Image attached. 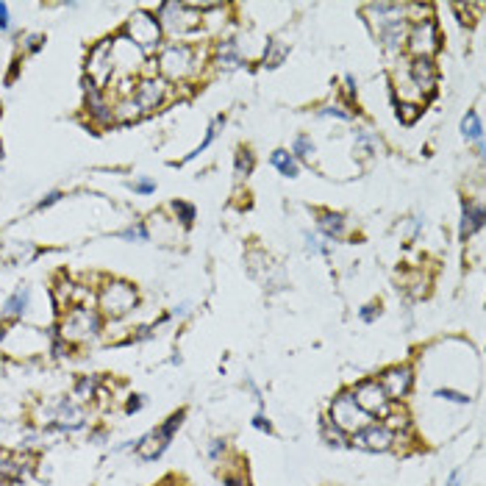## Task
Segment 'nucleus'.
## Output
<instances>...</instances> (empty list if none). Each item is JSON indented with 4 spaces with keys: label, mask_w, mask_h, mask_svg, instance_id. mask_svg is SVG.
<instances>
[{
    "label": "nucleus",
    "mask_w": 486,
    "mask_h": 486,
    "mask_svg": "<svg viewBox=\"0 0 486 486\" xmlns=\"http://www.w3.org/2000/svg\"><path fill=\"white\" fill-rule=\"evenodd\" d=\"M156 70L161 81H186L192 78L200 67H198V50L189 42H170L161 45L159 56H156Z\"/></svg>",
    "instance_id": "1"
},
{
    "label": "nucleus",
    "mask_w": 486,
    "mask_h": 486,
    "mask_svg": "<svg viewBox=\"0 0 486 486\" xmlns=\"http://www.w3.org/2000/svg\"><path fill=\"white\" fill-rule=\"evenodd\" d=\"M156 20L161 25V34H170V36H178V39L195 36L203 25V14L198 11L195 3H175V0L159 3Z\"/></svg>",
    "instance_id": "2"
},
{
    "label": "nucleus",
    "mask_w": 486,
    "mask_h": 486,
    "mask_svg": "<svg viewBox=\"0 0 486 486\" xmlns=\"http://www.w3.org/2000/svg\"><path fill=\"white\" fill-rule=\"evenodd\" d=\"M103 331V314L92 306H73L59 325V337L67 345H84V342H95Z\"/></svg>",
    "instance_id": "3"
},
{
    "label": "nucleus",
    "mask_w": 486,
    "mask_h": 486,
    "mask_svg": "<svg viewBox=\"0 0 486 486\" xmlns=\"http://www.w3.org/2000/svg\"><path fill=\"white\" fill-rule=\"evenodd\" d=\"M136 303H139L136 286L128 284V281H120V278L103 281V286L98 292V306H101L98 311L109 320H120L125 314H131L136 309Z\"/></svg>",
    "instance_id": "4"
},
{
    "label": "nucleus",
    "mask_w": 486,
    "mask_h": 486,
    "mask_svg": "<svg viewBox=\"0 0 486 486\" xmlns=\"http://www.w3.org/2000/svg\"><path fill=\"white\" fill-rule=\"evenodd\" d=\"M122 36L131 45H136L145 56H153V53L161 50V36L164 34H161V25H159L156 14H150V11H133L128 17L125 28H122Z\"/></svg>",
    "instance_id": "5"
},
{
    "label": "nucleus",
    "mask_w": 486,
    "mask_h": 486,
    "mask_svg": "<svg viewBox=\"0 0 486 486\" xmlns=\"http://www.w3.org/2000/svg\"><path fill=\"white\" fill-rule=\"evenodd\" d=\"M184 417H186V411L181 408V411H175V414H170L159 428H153V431H147L145 436H139L136 442H133V450H136V456L142 459V462H156L167 448H170V442H172V436L178 434V428L184 425Z\"/></svg>",
    "instance_id": "6"
},
{
    "label": "nucleus",
    "mask_w": 486,
    "mask_h": 486,
    "mask_svg": "<svg viewBox=\"0 0 486 486\" xmlns=\"http://www.w3.org/2000/svg\"><path fill=\"white\" fill-rule=\"evenodd\" d=\"M328 420H331V425H337L345 436H353L356 431H362L364 425L372 422V417H367L364 411L359 408V403L353 400L351 389H342V392L334 397L331 411H328Z\"/></svg>",
    "instance_id": "7"
},
{
    "label": "nucleus",
    "mask_w": 486,
    "mask_h": 486,
    "mask_svg": "<svg viewBox=\"0 0 486 486\" xmlns=\"http://www.w3.org/2000/svg\"><path fill=\"white\" fill-rule=\"evenodd\" d=\"M442 47V36H439V25L436 17L411 22L406 31V50L414 59H434V53Z\"/></svg>",
    "instance_id": "8"
},
{
    "label": "nucleus",
    "mask_w": 486,
    "mask_h": 486,
    "mask_svg": "<svg viewBox=\"0 0 486 486\" xmlns=\"http://www.w3.org/2000/svg\"><path fill=\"white\" fill-rule=\"evenodd\" d=\"M351 395H353V400L359 403V408L364 411L367 417H372V420H383V417L392 411V400H389L386 392L381 389L378 378H364V381H359V383L351 389Z\"/></svg>",
    "instance_id": "9"
},
{
    "label": "nucleus",
    "mask_w": 486,
    "mask_h": 486,
    "mask_svg": "<svg viewBox=\"0 0 486 486\" xmlns=\"http://www.w3.org/2000/svg\"><path fill=\"white\" fill-rule=\"evenodd\" d=\"M348 445L351 448H359L367 453H386L395 448V431H389L383 422H369L362 431H356L353 436H348Z\"/></svg>",
    "instance_id": "10"
},
{
    "label": "nucleus",
    "mask_w": 486,
    "mask_h": 486,
    "mask_svg": "<svg viewBox=\"0 0 486 486\" xmlns=\"http://www.w3.org/2000/svg\"><path fill=\"white\" fill-rule=\"evenodd\" d=\"M378 383H381V389L386 392V397H389L392 403H400V400H406V397L411 395V389H414V369L408 364L386 367V369L378 375Z\"/></svg>",
    "instance_id": "11"
},
{
    "label": "nucleus",
    "mask_w": 486,
    "mask_h": 486,
    "mask_svg": "<svg viewBox=\"0 0 486 486\" xmlns=\"http://www.w3.org/2000/svg\"><path fill=\"white\" fill-rule=\"evenodd\" d=\"M87 78L95 84V87H106L112 78H115V59H112V39H103L98 42L89 56H87Z\"/></svg>",
    "instance_id": "12"
},
{
    "label": "nucleus",
    "mask_w": 486,
    "mask_h": 486,
    "mask_svg": "<svg viewBox=\"0 0 486 486\" xmlns=\"http://www.w3.org/2000/svg\"><path fill=\"white\" fill-rule=\"evenodd\" d=\"M408 78L417 89V101H431L436 95V84H439V70L434 64V59H411L408 64Z\"/></svg>",
    "instance_id": "13"
},
{
    "label": "nucleus",
    "mask_w": 486,
    "mask_h": 486,
    "mask_svg": "<svg viewBox=\"0 0 486 486\" xmlns=\"http://www.w3.org/2000/svg\"><path fill=\"white\" fill-rule=\"evenodd\" d=\"M167 92H170V87H167V81H161L159 75H147V78H142L139 84H136V89H133V101L139 103V109L147 115V112H156V109H161V103L167 101Z\"/></svg>",
    "instance_id": "14"
},
{
    "label": "nucleus",
    "mask_w": 486,
    "mask_h": 486,
    "mask_svg": "<svg viewBox=\"0 0 486 486\" xmlns=\"http://www.w3.org/2000/svg\"><path fill=\"white\" fill-rule=\"evenodd\" d=\"M84 103H87L89 120L95 122V125H101V128L115 125V109H112V103L106 101V89L95 87L89 78L84 81Z\"/></svg>",
    "instance_id": "15"
},
{
    "label": "nucleus",
    "mask_w": 486,
    "mask_h": 486,
    "mask_svg": "<svg viewBox=\"0 0 486 486\" xmlns=\"http://www.w3.org/2000/svg\"><path fill=\"white\" fill-rule=\"evenodd\" d=\"M364 17L372 34H381L383 28L406 20V3H367Z\"/></svg>",
    "instance_id": "16"
},
{
    "label": "nucleus",
    "mask_w": 486,
    "mask_h": 486,
    "mask_svg": "<svg viewBox=\"0 0 486 486\" xmlns=\"http://www.w3.org/2000/svg\"><path fill=\"white\" fill-rule=\"evenodd\" d=\"M112 59H115V73L122 70L125 78H131V75L139 70V61L145 59V53H142L136 45H131V42L120 34L117 39H112Z\"/></svg>",
    "instance_id": "17"
},
{
    "label": "nucleus",
    "mask_w": 486,
    "mask_h": 486,
    "mask_svg": "<svg viewBox=\"0 0 486 486\" xmlns=\"http://www.w3.org/2000/svg\"><path fill=\"white\" fill-rule=\"evenodd\" d=\"M484 206L473 200H462V223H459V240L467 244L481 228H484Z\"/></svg>",
    "instance_id": "18"
},
{
    "label": "nucleus",
    "mask_w": 486,
    "mask_h": 486,
    "mask_svg": "<svg viewBox=\"0 0 486 486\" xmlns=\"http://www.w3.org/2000/svg\"><path fill=\"white\" fill-rule=\"evenodd\" d=\"M214 64L223 70H237L244 64L242 47L237 39H217L214 42Z\"/></svg>",
    "instance_id": "19"
},
{
    "label": "nucleus",
    "mask_w": 486,
    "mask_h": 486,
    "mask_svg": "<svg viewBox=\"0 0 486 486\" xmlns=\"http://www.w3.org/2000/svg\"><path fill=\"white\" fill-rule=\"evenodd\" d=\"M31 464H22V456H14L11 450L0 448V481H8V484H17L28 476Z\"/></svg>",
    "instance_id": "20"
},
{
    "label": "nucleus",
    "mask_w": 486,
    "mask_h": 486,
    "mask_svg": "<svg viewBox=\"0 0 486 486\" xmlns=\"http://www.w3.org/2000/svg\"><path fill=\"white\" fill-rule=\"evenodd\" d=\"M317 226H320L323 237L325 240H334V242L345 240V234H348V223H345V217L339 212H320Z\"/></svg>",
    "instance_id": "21"
},
{
    "label": "nucleus",
    "mask_w": 486,
    "mask_h": 486,
    "mask_svg": "<svg viewBox=\"0 0 486 486\" xmlns=\"http://www.w3.org/2000/svg\"><path fill=\"white\" fill-rule=\"evenodd\" d=\"M28 303H31V289H28V286H17V289L6 297V303H3V317L20 320V317L28 311Z\"/></svg>",
    "instance_id": "22"
},
{
    "label": "nucleus",
    "mask_w": 486,
    "mask_h": 486,
    "mask_svg": "<svg viewBox=\"0 0 486 486\" xmlns=\"http://www.w3.org/2000/svg\"><path fill=\"white\" fill-rule=\"evenodd\" d=\"M289 56V45L284 39H267V47H264V56H261V67L264 70H275L284 64V59Z\"/></svg>",
    "instance_id": "23"
},
{
    "label": "nucleus",
    "mask_w": 486,
    "mask_h": 486,
    "mask_svg": "<svg viewBox=\"0 0 486 486\" xmlns=\"http://www.w3.org/2000/svg\"><path fill=\"white\" fill-rule=\"evenodd\" d=\"M270 164H272L284 178H297V175H300V164H297V159H295L289 150H284V147H278V150L270 156Z\"/></svg>",
    "instance_id": "24"
},
{
    "label": "nucleus",
    "mask_w": 486,
    "mask_h": 486,
    "mask_svg": "<svg viewBox=\"0 0 486 486\" xmlns=\"http://www.w3.org/2000/svg\"><path fill=\"white\" fill-rule=\"evenodd\" d=\"M253 167H256L253 150L250 147H240L237 150V161H234V178H237V184H242V181H247L253 175Z\"/></svg>",
    "instance_id": "25"
},
{
    "label": "nucleus",
    "mask_w": 486,
    "mask_h": 486,
    "mask_svg": "<svg viewBox=\"0 0 486 486\" xmlns=\"http://www.w3.org/2000/svg\"><path fill=\"white\" fill-rule=\"evenodd\" d=\"M289 153L297 159V164H300V161H309V164H311V159H314V153H317L314 139H311L309 133H297V136L292 139V150H289Z\"/></svg>",
    "instance_id": "26"
},
{
    "label": "nucleus",
    "mask_w": 486,
    "mask_h": 486,
    "mask_svg": "<svg viewBox=\"0 0 486 486\" xmlns=\"http://www.w3.org/2000/svg\"><path fill=\"white\" fill-rule=\"evenodd\" d=\"M98 383H101V378H98V375H81V378L75 381V389H73V400H78V403H87V400H92V397L98 395Z\"/></svg>",
    "instance_id": "27"
},
{
    "label": "nucleus",
    "mask_w": 486,
    "mask_h": 486,
    "mask_svg": "<svg viewBox=\"0 0 486 486\" xmlns=\"http://www.w3.org/2000/svg\"><path fill=\"white\" fill-rule=\"evenodd\" d=\"M112 109H115V122H136L142 115H145L133 98H120Z\"/></svg>",
    "instance_id": "28"
},
{
    "label": "nucleus",
    "mask_w": 486,
    "mask_h": 486,
    "mask_svg": "<svg viewBox=\"0 0 486 486\" xmlns=\"http://www.w3.org/2000/svg\"><path fill=\"white\" fill-rule=\"evenodd\" d=\"M462 133H464V139H470V142H476V145L484 139V122H481V115H478L476 109L464 115V120H462Z\"/></svg>",
    "instance_id": "29"
},
{
    "label": "nucleus",
    "mask_w": 486,
    "mask_h": 486,
    "mask_svg": "<svg viewBox=\"0 0 486 486\" xmlns=\"http://www.w3.org/2000/svg\"><path fill=\"white\" fill-rule=\"evenodd\" d=\"M220 128H226V117H223V115H217V117L212 120V125L206 128V136H203V142H200V145H198V147H195V150H192V153H189V156L184 159V164H186V161H192V159H198V156H200V153H203V150H206V147H209V145H212V142L217 139V131H220Z\"/></svg>",
    "instance_id": "30"
},
{
    "label": "nucleus",
    "mask_w": 486,
    "mask_h": 486,
    "mask_svg": "<svg viewBox=\"0 0 486 486\" xmlns=\"http://www.w3.org/2000/svg\"><path fill=\"white\" fill-rule=\"evenodd\" d=\"M422 103H417V101H403L400 106H397V120L403 122V125H414V122L422 117Z\"/></svg>",
    "instance_id": "31"
},
{
    "label": "nucleus",
    "mask_w": 486,
    "mask_h": 486,
    "mask_svg": "<svg viewBox=\"0 0 486 486\" xmlns=\"http://www.w3.org/2000/svg\"><path fill=\"white\" fill-rule=\"evenodd\" d=\"M172 214H175V220H181V226L184 228H189L192 223H195V217H198V209L192 206V203H186V200H172Z\"/></svg>",
    "instance_id": "32"
},
{
    "label": "nucleus",
    "mask_w": 486,
    "mask_h": 486,
    "mask_svg": "<svg viewBox=\"0 0 486 486\" xmlns=\"http://www.w3.org/2000/svg\"><path fill=\"white\" fill-rule=\"evenodd\" d=\"M323 439H325V445H331V448H345V445H348V436H345L337 425H331L328 417L323 420Z\"/></svg>",
    "instance_id": "33"
},
{
    "label": "nucleus",
    "mask_w": 486,
    "mask_h": 486,
    "mask_svg": "<svg viewBox=\"0 0 486 486\" xmlns=\"http://www.w3.org/2000/svg\"><path fill=\"white\" fill-rule=\"evenodd\" d=\"M117 237H120V240H125V242H150V231H147V226H145V223H133V226L122 228Z\"/></svg>",
    "instance_id": "34"
},
{
    "label": "nucleus",
    "mask_w": 486,
    "mask_h": 486,
    "mask_svg": "<svg viewBox=\"0 0 486 486\" xmlns=\"http://www.w3.org/2000/svg\"><path fill=\"white\" fill-rule=\"evenodd\" d=\"M378 145H381V139H378L375 133H367V131H359V133H356V150H359V153L372 156V153L378 150Z\"/></svg>",
    "instance_id": "35"
},
{
    "label": "nucleus",
    "mask_w": 486,
    "mask_h": 486,
    "mask_svg": "<svg viewBox=\"0 0 486 486\" xmlns=\"http://www.w3.org/2000/svg\"><path fill=\"white\" fill-rule=\"evenodd\" d=\"M434 395H436L439 400H448V403H459V406H467V403H470V397H467L464 392H459V389H448V386L436 389Z\"/></svg>",
    "instance_id": "36"
},
{
    "label": "nucleus",
    "mask_w": 486,
    "mask_h": 486,
    "mask_svg": "<svg viewBox=\"0 0 486 486\" xmlns=\"http://www.w3.org/2000/svg\"><path fill=\"white\" fill-rule=\"evenodd\" d=\"M303 240H306V250L309 253H317V256H328V244H323V240L317 237V234H303Z\"/></svg>",
    "instance_id": "37"
},
{
    "label": "nucleus",
    "mask_w": 486,
    "mask_h": 486,
    "mask_svg": "<svg viewBox=\"0 0 486 486\" xmlns=\"http://www.w3.org/2000/svg\"><path fill=\"white\" fill-rule=\"evenodd\" d=\"M131 189H133L136 195H153V192H156V181H153V178H133V181H131Z\"/></svg>",
    "instance_id": "38"
},
{
    "label": "nucleus",
    "mask_w": 486,
    "mask_h": 486,
    "mask_svg": "<svg viewBox=\"0 0 486 486\" xmlns=\"http://www.w3.org/2000/svg\"><path fill=\"white\" fill-rule=\"evenodd\" d=\"M253 428H256V431H261V434H275V428H272L270 417L264 414V408H258V411H256V417H253Z\"/></svg>",
    "instance_id": "39"
},
{
    "label": "nucleus",
    "mask_w": 486,
    "mask_h": 486,
    "mask_svg": "<svg viewBox=\"0 0 486 486\" xmlns=\"http://www.w3.org/2000/svg\"><path fill=\"white\" fill-rule=\"evenodd\" d=\"M320 117H334V120H351V112H345L342 106H334V103H328V106H323L320 109Z\"/></svg>",
    "instance_id": "40"
},
{
    "label": "nucleus",
    "mask_w": 486,
    "mask_h": 486,
    "mask_svg": "<svg viewBox=\"0 0 486 486\" xmlns=\"http://www.w3.org/2000/svg\"><path fill=\"white\" fill-rule=\"evenodd\" d=\"M378 314H381V303H367V306H362L359 309V317H362V323H375L378 320Z\"/></svg>",
    "instance_id": "41"
},
{
    "label": "nucleus",
    "mask_w": 486,
    "mask_h": 486,
    "mask_svg": "<svg viewBox=\"0 0 486 486\" xmlns=\"http://www.w3.org/2000/svg\"><path fill=\"white\" fill-rule=\"evenodd\" d=\"M226 450H228L226 439H212V445H209V459H212V462H220V459L226 456Z\"/></svg>",
    "instance_id": "42"
},
{
    "label": "nucleus",
    "mask_w": 486,
    "mask_h": 486,
    "mask_svg": "<svg viewBox=\"0 0 486 486\" xmlns=\"http://www.w3.org/2000/svg\"><path fill=\"white\" fill-rule=\"evenodd\" d=\"M22 42H25V45H22V47H25V53H36V50L45 45V36H42V34H28Z\"/></svg>",
    "instance_id": "43"
},
{
    "label": "nucleus",
    "mask_w": 486,
    "mask_h": 486,
    "mask_svg": "<svg viewBox=\"0 0 486 486\" xmlns=\"http://www.w3.org/2000/svg\"><path fill=\"white\" fill-rule=\"evenodd\" d=\"M453 11H456V14L462 17V20H459L462 25H473V22H476V20L470 17V11H473V6H462V3H459V6H453Z\"/></svg>",
    "instance_id": "44"
},
{
    "label": "nucleus",
    "mask_w": 486,
    "mask_h": 486,
    "mask_svg": "<svg viewBox=\"0 0 486 486\" xmlns=\"http://www.w3.org/2000/svg\"><path fill=\"white\" fill-rule=\"evenodd\" d=\"M142 406H145V397L142 395H131L128 403H125V414H136Z\"/></svg>",
    "instance_id": "45"
},
{
    "label": "nucleus",
    "mask_w": 486,
    "mask_h": 486,
    "mask_svg": "<svg viewBox=\"0 0 486 486\" xmlns=\"http://www.w3.org/2000/svg\"><path fill=\"white\" fill-rule=\"evenodd\" d=\"M61 198H64L61 192H50V195H45V198H42V200L36 203V209H47V206H53V203H59Z\"/></svg>",
    "instance_id": "46"
},
{
    "label": "nucleus",
    "mask_w": 486,
    "mask_h": 486,
    "mask_svg": "<svg viewBox=\"0 0 486 486\" xmlns=\"http://www.w3.org/2000/svg\"><path fill=\"white\" fill-rule=\"evenodd\" d=\"M345 92H348V101L356 98V78L353 75H345Z\"/></svg>",
    "instance_id": "47"
},
{
    "label": "nucleus",
    "mask_w": 486,
    "mask_h": 486,
    "mask_svg": "<svg viewBox=\"0 0 486 486\" xmlns=\"http://www.w3.org/2000/svg\"><path fill=\"white\" fill-rule=\"evenodd\" d=\"M8 25H11V20H8V6L0 3V31H8Z\"/></svg>",
    "instance_id": "48"
},
{
    "label": "nucleus",
    "mask_w": 486,
    "mask_h": 486,
    "mask_svg": "<svg viewBox=\"0 0 486 486\" xmlns=\"http://www.w3.org/2000/svg\"><path fill=\"white\" fill-rule=\"evenodd\" d=\"M223 484H226V486H247V481H244L242 476H226V478H223Z\"/></svg>",
    "instance_id": "49"
},
{
    "label": "nucleus",
    "mask_w": 486,
    "mask_h": 486,
    "mask_svg": "<svg viewBox=\"0 0 486 486\" xmlns=\"http://www.w3.org/2000/svg\"><path fill=\"white\" fill-rule=\"evenodd\" d=\"M448 486H462V470H453V473H450Z\"/></svg>",
    "instance_id": "50"
},
{
    "label": "nucleus",
    "mask_w": 486,
    "mask_h": 486,
    "mask_svg": "<svg viewBox=\"0 0 486 486\" xmlns=\"http://www.w3.org/2000/svg\"><path fill=\"white\" fill-rule=\"evenodd\" d=\"M6 334H8V328H6V325H0V342L6 339Z\"/></svg>",
    "instance_id": "51"
}]
</instances>
